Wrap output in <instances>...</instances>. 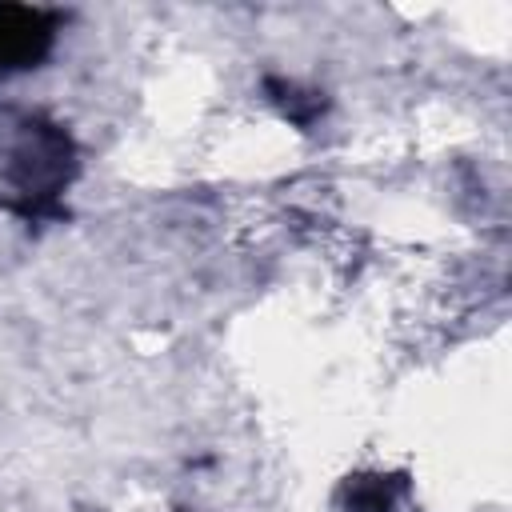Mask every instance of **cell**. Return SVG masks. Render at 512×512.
I'll return each instance as SVG.
<instances>
[{"label": "cell", "mask_w": 512, "mask_h": 512, "mask_svg": "<svg viewBox=\"0 0 512 512\" xmlns=\"http://www.w3.org/2000/svg\"><path fill=\"white\" fill-rule=\"evenodd\" d=\"M0 176L28 216L48 212L72 180L68 136L40 116H20V124L0 128Z\"/></svg>", "instance_id": "6da1fadb"}, {"label": "cell", "mask_w": 512, "mask_h": 512, "mask_svg": "<svg viewBox=\"0 0 512 512\" xmlns=\"http://www.w3.org/2000/svg\"><path fill=\"white\" fill-rule=\"evenodd\" d=\"M52 32H56V24L48 12L0 4V72L32 68L48 52Z\"/></svg>", "instance_id": "7a4b0ae2"}]
</instances>
